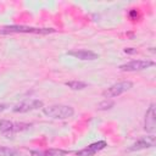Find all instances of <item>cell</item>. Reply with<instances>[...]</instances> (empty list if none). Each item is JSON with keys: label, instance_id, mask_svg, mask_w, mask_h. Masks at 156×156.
Returning <instances> with one entry per match:
<instances>
[{"label": "cell", "instance_id": "9c48e42d", "mask_svg": "<svg viewBox=\"0 0 156 156\" xmlns=\"http://www.w3.org/2000/svg\"><path fill=\"white\" fill-rule=\"evenodd\" d=\"M69 56H73L76 58H79V60H83V61H94V60H98L99 58V55L91 50H71L67 52Z\"/></svg>", "mask_w": 156, "mask_h": 156}, {"label": "cell", "instance_id": "7c38bea8", "mask_svg": "<svg viewBox=\"0 0 156 156\" xmlns=\"http://www.w3.org/2000/svg\"><path fill=\"white\" fill-rule=\"evenodd\" d=\"M65 84L73 90H82V89L87 88V85H88L85 82H82V80H71V82H66Z\"/></svg>", "mask_w": 156, "mask_h": 156}, {"label": "cell", "instance_id": "6da1fadb", "mask_svg": "<svg viewBox=\"0 0 156 156\" xmlns=\"http://www.w3.org/2000/svg\"><path fill=\"white\" fill-rule=\"evenodd\" d=\"M43 113L50 118L66 119L74 115V108L68 105H51L48 107H43Z\"/></svg>", "mask_w": 156, "mask_h": 156}, {"label": "cell", "instance_id": "7a4b0ae2", "mask_svg": "<svg viewBox=\"0 0 156 156\" xmlns=\"http://www.w3.org/2000/svg\"><path fill=\"white\" fill-rule=\"evenodd\" d=\"M55 29L52 28H35L28 26H6L0 29L1 34H11V33H32V34H50L54 33Z\"/></svg>", "mask_w": 156, "mask_h": 156}, {"label": "cell", "instance_id": "8992f818", "mask_svg": "<svg viewBox=\"0 0 156 156\" xmlns=\"http://www.w3.org/2000/svg\"><path fill=\"white\" fill-rule=\"evenodd\" d=\"M154 65H155V62L151 60H133V61L121 65L119 69L123 72H135V71H141V69L149 68Z\"/></svg>", "mask_w": 156, "mask_h": 156}, {"label": "cell", "instance_id": "5bb4252c", "mask_svg": "<svg viewBox=\"0 0 156 156\" xmlns=\"http://www.w3.org/2000/svg\"><path fill=\"white\" fill-rule=\"evenodd\" d=\"M113 105H115V102H113V101H111L110 99H106L105 101H102V102H100V104H99L98 110H110Z\"/></svg>", "mask_w": 156, "mask_h": 156}, {"label": "cell", "instance_id": "9a60e30c", "mask_svg": "<svg viewBox=\"0 0 156 156\" xmlns=\"http://www.w3.org/2000/svg\"><path fill=\"white\" fill-rule=\"evenodd\" d=\"M124 52H126V54H135L136 50L133 49V48H128V49H124Z\"/></svg>", "mask_w": 156, "mask_h": 156}, {"label": "cell", "instance_id": "52a82bcc", "mask_svg": "<svg viewBox=\"0 0 156 156\" xmlns=\"http://www.w3.org/2000/svg\"><path fill=\"white\" fill-rule=\"evenodd\" d=\"M107 146V143L105 140H100V141H96V143H93L90 145H88L87 147L79 150L76 152L77 156H94L96 152L101 151L102 149H105Z\"/></svg>", "mask_w": 156, "mask_h": 156}, {"label": "cell", "instance_id": "30bf717a", "mask_svg": "<svg viewBox=\"0 0 156 156\" xmlns=\"http://www.w3.org/2000/svg\"><path fill=\"white\" fill-rule=\"evenodd\" d=\"M154 145H155V136L154 135H149V136H144V138H140L139 140H136L129 147V151H139V150L152 147Z\"/></svg>", "mask_w": 156, "mask_h": 156}, {"label": "cell", "instance_id": "5b68a950", "mask_svg": "<svg viewBox=\"0 0 156 156\" xmlns=\"http://www.w3.org/2000/svg\"><path fill=\"white\" fill-rule=\"evenodd\" d=\"M43 106H44L43 101H40L38 99H26V100L18 102L17 105H15V107L12 110H13V112H17V113H26V112H29L33 110L41 108Z\"/></svg>", "mask_w": 156, "mask_h": 156}, {"label": "cell", "instance_id": "8fae6325", "mask_svg": "<svg viewBox=\"0 0 156 156\" xmlns=\"http://www.w3.org/2000/svg\"><path fill=\"white\" fill-rule=\"evenodd\" d=\"M68 151L61 149H48V150H32L30 156H65Z\"/></svg>", "mask_w": 156, "mask_h": 156}, {"label": "cell", "instance_id": "ba28073f", "mask_svg": "<svg viewBox=\"0 0 156 156\" xmlns=\"http://www.w3.org/2000/svg\"><path fill=\"white\" fill-rule=\"evenodd\" d=\"M156 127V113H155V105L151 104L145 113V122H144V129L147 133H152Z\"/></svg>", "mask_w": 156, "mask_h": 156}, {"label": "cell", "instance_id": "4fadbf2b", "mask_svg": "<svg viewBox=\"0 0 156 156\" xmlns=\"http://www.w3.org/2000/svg\"><path fill=\"white\" fill-rule=\"evenodd\" d=\"M18 151L12 147L7 146H1L0 145V156H18Z\"/></svg>", "mask_w": 156, "mask_h": 156}, {"label": "cell", "instance_id": "2e32d148", "mask_svg": "<svg viewBox=\"0 0 156 156\" xmlns=\"http://www.w3.org/2000/svg\"><path fill=\"white\" fill-rule=\"evenodd\" d=\"M6 108H7V105H6V104H0V112L5 111Z\"/></svg>", "mask_w": 156, "mask_h": 156}, {"label": "cell", "instance_id": "3957f363", "mask_svg": "<svg viewBox=\"0 0 156 156\" xmlns=\"http://www.w3.org/2000/svg\"><path fill=\"white\" fill-rule=\"evenodd\" d=\"M29 127H30V124H28V123H15V122L6 121V119L0 121V133L6 138H11L16 133L26 130Z\"/></svg>", "mask_w": 156, "mask_h": 156}, {"label": "cell", "instance_id": "277c9868", "mask_svg": "<svg viewBox=\"0 0 156 156\" xmlns=\"http://www.w3.org/2000/svg\"><path fill=\"white\" fill-rule=\"evenodd\" d=\"M130 88H133V82L130 80H122V82H118V83H115L112 84L111 87H108L104 93V98L106 99H111V98H116V96H119L121 94L128 91Z\"/></svg>", "mask_w": 156, "mask_h": 156}]
</instances>
